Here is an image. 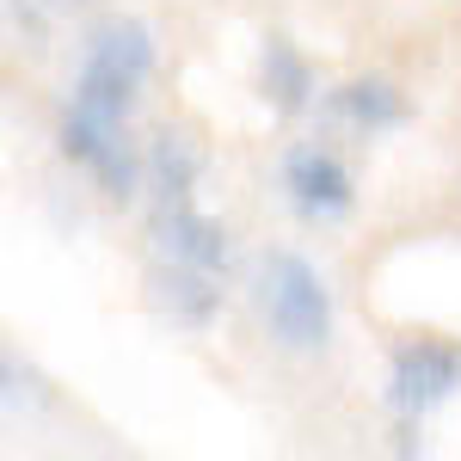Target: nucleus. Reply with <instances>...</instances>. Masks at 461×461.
Returning a JSON list of instances; mask_svg holds the SVG:
<instances>
[{
	"label": "nucleus",
	"instance_id": "f257e3e1",
	"mask_svg": "<svg viewBox=\"0 0 461 461\" xmlns=\"http://www.w3.org/2000/svg\"><path fill=\"white\" fill-rule=\"evenodd\" d=\"M148 74H154V37H148V25L142 19H105L80 43V74H74L68 111L105 123V130H123V117H130Z\"/></svg>",
	"mask_w": 461,
	"mask_h": 461
},
{
	"label": "nucleus",
	"instance_id": "f03ea898",
	"mask_svg": "<svg viewBox=\"0 0 461 461\" xmlns=\"http://www.w3.org/2000/svg\"><path fill=\"white\" fill-rule=\"evenodd\" d=\"M252 295H258V314L271 326V339L284 351H320L332 339V295H326V277L302 252H265L258 271H252Z\"/></svg>",
	"mask_w": 461,
	"mask_h": 461
},
{
	"label": "nucleus",
	"instance_id": "7ed1b4c3",
	"mask_svg": "<svg viewBox=\"0 0 461 461\" xmlns=\"http://www.w3.org/2000/svg\"><path fill=\"white\" fill-rule=\"evenodd\" d=\"M456 388H461V345L456 339H406L388 357V406L406 425H419L443 400H456Z\"/></svg>",
	"mask_w": 461,
	"mask_h": 461
},
{
	"label": "nucleus",
	"instance_id": "20e7f679",
	"mask_svg": "<svg viewBox=\"0 0 461 461\" xmlns=\"http://www.w3.org/2000/svg\"><path fill=\"white\" fill-rule=\"evenodd\" d=\"M277 185H284L289 210L302 221H345L357 210V178L351 167L320 142H295L277 160Z\"/></svg>",
	"mask_w": 461,
	"mask_h": 461
},
{
	"label": "nucleus",
	"instance_id": "39448f33",
	"mask_svg": "<svg viewBox=\"0 0 461 461\" xmlns=\"http://www.w3.org/2000/svg\"><path fill=\"white\" fill-rule=\"evenodd\" d=\"M148 240H154L160 258L197 265V271H228V228L215 215H197L191 203H154Z\"/></svg>",
	"mask_w": 461,
	"mask_h": 461
},
{
	"label": "nucleus",
	"instance_id": "423d86ee",
	"mask_svg": "<svg viewBox=\"0 0 461 461\" xmlns=\"http://www.w3.org/2000/svg\"><path fill=\"white\" fill-rule=\"evenodd\" d=\"M320 117L326 123H345L357 136H382V130H400L412 105H406V93L393 86V80H345V86H332L326 99H320Z\"/></svg>",
	"mask_w": 461,
	"mask_h": 461
},
{
	"label": "nucleus",
	"instance_id": "0eeeda50",
	"mask_svg": "<svg viewBox=\"0 0 461 461\" xmlns=\"http://www.w3.org/2000/svg\"><path fill=\"white\" fill-rule=\"evenodd\" d=\"M148 284H154L160 314L178 320V326H210V320L221 314V271H197V265L160 258Z\"/></svg>",
	"mask_w": 461,
	"mask_h": 461
},
{
	"label": "nucleus",
	"instance_id": "6e6552de",
	"mask_svg": "<svg viewBox=\"0 0 461 461\" xmlns=\"http://www.w3.org/2000/svg\"><path fill=\"white\" fill-rule=\"evenodd\" d=\"M258 99L284 117H302L314 105V62L289 37H265V50H258Z\"/></svg>",
	"mask_w": 461,
	"mask_h": 461
},
{
	"label": "nucleus",
	"instance_id": "1a4fd4ad",
	"mask_svg": "<svg viewBox=\"0 0 461 461\" xmlns=\"http://www.w3.org/2000/svg\"><path fill=\"white\" fill-rule=\"evenodd\" d=\"M142 148H148V191H154V203H191L197 173H203V148L191 136H178V130H160Z\"/></svg>",
	"mask_w": 461,
	"mask_h": 461
},
{
	"label": "nucleus",
	"instance_id": "9d476101",
	"mask_svg": "<svg viewBox=\"0 0 461 461\" xmlns=\"http://www.w3.org/2000/svg\"><path fill=\"white\" fill-rule=\"evenodd\" d=\"M86 173H93V185L105 191L111 203H130L136 191H148V148H136L123 130H117V136L93 154V167H86Z\"/></svg>",
	"mask_w": 461,
	"mask_h": 461
}]
</instances>
